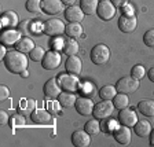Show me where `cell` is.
Here are the masks:
<instances>
[{
  "mask_svg": "<svg viewBox=\"0 0 154 147\" xmlns=\"http://www.w3.org/2000/svg\"><path fill=\"white\" fill-rule=\"evenodd\" d=\"M4 66L7 67V70L11 72L14 74H21L23 70H26L28 67V58L23 52L21 51H10L3 58Z\"/></svg>",
  "mask_w": 154,
  "mask_h": 147,
  "instance_id": "obj_1",
  "label": "cell"
},
{
  "mask_svg": "<svg viewBox=\"0 0 154 147\" xmlns=\"http://www.w3.org/2000/svg\"><path fill=\"white\" fill-rule=\"evenodd\" d=\"M58 83L61 85L62 90L65 91H69V92H74L80 88V81L77 78V76L74 74H70V73H62L58 76Z\"/></svg>",
  "mask_w": 154,
  "mask_h": 147,
  "instance_id": "obj_2",
  "label": "cell"
},
{
  "mask_svg": "<svg viewBox=\"0 0 154 147\" xmlns=\"http://www.w3.org/2000/svg\"><path fill=\"white\" fill-rule=\"evenodd\" d=\"M110 58V50L106 44H96L91 50V61L95 65H105Z\"/></svg>",
  "mask_w": 154,
  "mask_h": 147,
  "instance_id": "obj_3",
  "label": "cell"
},
{
  "mask_svg": "<svg viewBox=\"0 0 154 147\" xmlns=\"http://www.w3.org/2000/svg\"><path fill=\"white\" fill-rule=\"evenodd\" d=\"M138 88H139V80H136L134 77H122V78H120V80L117 81V84H116L117 92L125 93V95L134 93Z\"/></svg>",
  "mask_w": 154,
  "mask_h": 147,
  "instance_id": "obj_4",
  "label": "cell"
},
{
  "mask_svg": "<svg viewBox=\"0 0 154 147\" xmlns=\"http://www.w3.org/2000/svg\"><path fill=\"white\" fill-rule=\"evenodd\" d=\"M113 110H114V105L112 100H102L94 106L92 115L96 120H105L112 115Z\"/></svg>",
  "mask_w": 154,
  "mask_h": 147,
  "instance_id": "obj_5",
  "label": "cell"
},
{
  "mask_svg": "<svg viewBox=\"0 0 154 147\" xmlns=\"http://www.w3.org/2000/svg\"><path fill=\"white\" fill-rule=\"evenodd\" d=\"M43 29H44V33L48 36H61L66 30V25L62 22L61 19L52 18V19L45 21Z\"/></svg>",
  "mask_w": 154,
  "mask_h": 147,
  "instance_id": "obj_6",
  "label": "cell"
},
{
  "mask_svg": "<svg viewBox=\"0 0 154 147\" xmlns=\"http://www.w3.org/2000/svg\"><path fill=\"white\" fill-rule=\"evenodd\" d=\"M96 14H98V17H99L102 21H110V19L116 15V6L110 0L99 2L98 8H96Z\"/></svg>",
  "mask_w": 154,
  "mask_h": 147,
  "instance_id": "obj_7",
  "label": "cell"
},
{
  "mask_svg": "<svg viewBox=\"0 0 154 147\" xmlns=\"http://www.w3.org/2000/svg\"><path fill=\"white\" fill-rule=\"evenodd\" d=\"M61 61H62V57L58 51H48L45 52L44 58H43L42 65L47 70H54V69H57L61 65Z\"/></svg>",
  "mask_w": 154,
  "mask_h": 147,
  "instance_id": "obj_8",
  "label": "cell"
},
{
  "mask_svg": "<svg viewBox=\"0 0 154 147\" xmlns=\"http://www.w3.org/2000/svg\"><path fill=\"white\" fill-rule=\"evenodd\" d=\"M76 110L79 114L81 115H90L92 114L94 112V102L91 98H88V96H80V98H77L76 100Z\"/></svg>",
  "mask_w": 154,
  "mask_h": 147,
  "instance_id": "obj_9",
  "label": "cell"
},
{
  "mask_svg": "<svg viewBox=\"0 0 154 147\" xmlns=\"http://www.w3.org/2000/svg\"><path fill=\"white\" fill-rule=\"evenodd\" d=\"M138 21L135 15H125L122 14L119 19V29L122 33H132L136 29Z\"/></svg>",
  "mask_w": 154,
  "mask_h": 147,
  "instance_id": "obj_10",
  "label": "cell"
},
{
  "mask_svg": "<svg viewBox=\"0 0 154 147\" xmlns=\"http://www.w3.org/2000/svg\"><path fill=\"white\" fill-rule=\"evenodd\" d=\"M113 136H114L116 142L121 146H127V144L131 143V138H132V132L129 129V127H125L121 125L119 128H116L113 132Z\"/></svg>",
  "mask_w": 154,
  "mask_h": 147,
  "instance_id": "obj_11",
  "label": "cell"
},
{
  "mask_svg": "<svg viewBox=\"0 0 154 147\" xmlns=\"http://www.w3.org/2000/svg\"><path fill=\"white\" fill-rule=\"evenodd\" d=\"M119 121H120V124L121 125H125V127H129V128H131V127H134L139 120H138L136 113L134 112V109H128V107H125V109L120 110Z\"/></svg>",
  "mask_w": 154,
  "mask_h": 147,
  "instance_id": "obj_12",
  "label": "cell"
},
{
  "mask_svg": "<svg viewBox=\"0 0 154 147\" xmlns=\"http://www.w3.org/2000/svg\"><path fill=\"white\" fill-rule=\"evenodd\" d=\"M63 6L61 0H42V10L43 13L48 15H57L63 11Z\"/></svg>",
  "mask_w": 154,
  "mask_h": 147,
  "instance_id": "obj_13",
  "label": "cell"
},
{
  "mask_svg": "<svg viewBox=\"0 0 154 147\" xmlns=\"http://www.w3.org/2000/svg\"><path fill=\"white\" fill-rule=\"evenodd\" d=\"M72 143L76 147H88L91 144V135L84 131H76L72 133Z\"/></svg>",
  "mask_w": 154,
  "mask_h": 147,
  "instance_id": "obj_14",
  "label": "cell"
},
{
  "mask_svg": "<svg viewBox=\"0 0 154 147\" xmlns=\"http://www.w3.org/2000/svg\"><path fill=\"white\" fill-rule=\"evenodd\" d=\"M62 93V88L59 85L57 78H50L44 84V95L50 99H55Z\"/></svg>",
  "mask_w": 154,
  "mask_h": 147,
  "instance_id": "obj_15",
  "label": "cell"
},
{
  "mask_svg": "<svg viewBox=\"0 0 154 147\" xmlns=\"http://www.w3.org/2000/svg\"><path fill=\"white\" fill-rule=\"evenodd\" d=\"M19 38H21V33L15 29H3L2 36H0V40H2L3 45H15Z\"/></svg>",
  "mask_w": 154,
  "mask_h": 147,
  "instance_id": "obj_16",
  "label": "cell"
},
{
  "mask_svg": "<svg viewBox=\"0 0 154 147\" xmlns=\"http://www.w3.org/2000/svg\"><path fill=\"white\" fill-rule=\"evenodd\" d=\"M65 67H66L67 73L79 76V74L81 73V69H83V63H81V59L77 57V55H70V57L66 59Z\"/></svg>",
  "mask_w": 154,
  "mask_h": 147,
  "instance_id": "obj_17",
  "label": "cell"
},
{
  "mask_svg": "<svg viewBox=\"0 0 154 147\" xmlns=\"http://www.w3.org/2000/svg\"><path fill=\"white\" fill-rule=\"evenodd\" d=\"M84 15V11L79 6H69L65 10V18L67 22H81Z\"/></svg>",
  "mask_w": 154,
  "mask_h": 147,
  "instance_id": "obj_18",
  "label": "cell"
},
{
  "mask_svg": "<svg viewBox=\"0 0 154 147\" xmlns=\"http://www.w3.org/2000/svg\"><path fill=\"white\" fill-rule=\"evenodd\" d=\"M19 19L14 11H6L2 14V28L3 29H13L18 25Z\"/></svg>",
  "mask_w": 154,
  "mask_h": 147,
  "instance_id": "obj_19",
  "label": "cell"
},
{
  "mask_svg": "<svg viewBox=\"0 0 154 147\" xmlns=\"http://www.w3.org/2000/svg\"><path fill=\"white\" fill-rule=\"evenodd\" d=\"M30 118L36 124H50L51 122V114L45 109H36L35 112H32Z\"/></svg>",
  "mask_w": 154,
  "mask_h": 147,
  "instance_id": "obj_20",
  "label": "cell"
},
{
  "mask_svg": "<svg viewBox=\"0 0 154 147\" xmlns=\"http://www.w3.org/2000/svg\"><path fill=\"white\" fill-rule=\"evenodd\" d=\"M138 110L144 117H154V100L143 99L138 103Z\"/></svg>",
  "mask_w": 154,
  "mask_h": 147,
  "instance_id": "obj_21",
  "label": "cell"
},
{
  "mask_svg": "<svg viewBox=\"0 0 154 147\" xmlns=\"http://www.w3.org/2000/svg\"><path fill=\"white\" fill-rule=\"evenodd\" d=\"M134 132L139 138H146L151 132V125L149 121H138L134 125Z\"/></svg>",
  "mask_w": 154,
  "mask_h": 147,
  "instance_id": "obj_22",
  "label": "cell"
},
{
  "mask_svg": "<svg viewBox=\"0 0 154 147\" xmlns=\"http://www.w3.org/2000/svg\"><path fill=\"white\" fill-rule=\"evenodd\" d=\"M35 47H36L35 43H33L29 37H21L15 44L17 51H21V52H23V54H29Z\"/></svg>",
  "mask_w": 154,
  "mask_h": 147,
  "instance_id": "obj_23",
  "label": "cell"
},
{
  "mask_svg": "<svg viewBox=\"0 0 154 147\" xmlns=\"http://www.w3.org/2000/svg\"><path fill=\"white\" fill-rule=\"evenodd\" d=\"M98 4H99V0H80L81 10L84 11V14H88V15H92L96 13Z\"/></svg>",
  "mask_w": 154,
  "mask_h": 147,
  "instance_id": "obj_24",
  "label": "cell"
},
{
  "mask_svg": "<svg viewBox=\"0 0 154 147\" xmlns=\"http://www.w3.org/2000/svg\"><path fill=\"white\" fill-rule=\"evenodd\" d=\"M76 100H77V98L73 95V92H69V91L62 92L61 95L58 96V102L61 103L63 107H72V106H74L76 105Z\"/></svg>",
  "mask_w": 154,
  "mask_h": 147,
  "instance_id": "obj_25",
  "label": "cell"
},
{
  "mask_svg": "<svg viewBox=\"0 0 154 147\" xmlns=\"http://www.w3.org/2000/svg\"><path fill=\"white\" fill-rule=\"evenodd\" d=\"M65 33L69 37H73V38L80 37L83 35V26L80 25V22H70V23H67Z\"/></svg>",
  "mask_w": 154,
  "mask_h": 147,
  "instance_id": "obj_26",
  "label": "cell"
},
{
  "mask_svg": "<svg viewBox=\"0 0 154 147\" xmlns=\"http://www.w3.org/2000/svg\"><path fill=\"white\" fill-rule=\"evenodd\" d=\"M62 50H63V52L66 55H76L77 52H79V43L74 40L73 37L67 38L66 41L63 43V47H62Z\"/></svg>",
  "mask_w": 154,
  "mask_h": 147,
  "instance_id": "obj_27",
  "label": "cell"
},
{
  "mask_svg": "<svg viewBox=\"0 0 154 147\" xmlns=\"http://www.w3.org/2000/svg\"><path fill=\"white\" fill-rule=\"evenodd\" d=\"M113 105H114V109H119V110H122L125 107H128V103H129V99H128V95L125 93H117L112 99Z\"/></svg>",
  "mask_w": 154,
  "mask_h": 147,
  "instance_id": "obj_28",
  "label": "cell"
},
{
  "mask_svg": "<svg viewBox=\"0 0 154 147\" xmlns=\"http://www.w3.org/2000/svg\"><path fill=\"white\" fill-rule=\"evenodd\" d=\"M117 95V90L114 85H105L99 90V98L103 100H112Z\"/></svg>",
  "mask_w": 154,
  "mask_h": 147,
  "instance_id": "obj_29",
  "label": "cell"
},
{
  "mask_svg": "<svg viewBox=\"0 0 154 147\" xmlns=\"http://www.w3.org/2000/svg\"><path fill=\"white\" fill-rule=\"evenodd\" d=\"M84 129H85L87 132L90 135H98L100 132V124H99V121L94 117L92 120H90V121H87L85 122V125H84Z\"/></svg>",
  "mask_w": 154,
  "mask_h": 147,
  "instance_id": "obj_30",
  "label": "cell"
},
{
  "mask_svg": "<svg viewBox=\"0 0 154 147\" xmlns=\"http://www.w3.org/2000/svg\"><path fill=\"white\" fill-rule=\"evenodd\" d=\"M26 10H28L29 13H33V14L43 11L42 0H28V2H26Z\"/></svg>",
  "mask_w": 154,
  "mask_h": 147,
  "instance_id": "obj_31",
  "label": "cell"
},
{
  "mask_svg": "<svg viewBox=\"0 0 154 147\" xmlns=\"http://www.w3.org/2000/svg\"><path fill=\"white\" fill-rule=\"evenodd\" d=\"M29 55H30V59H32L33 62H42L45 55V51L42 47H35L32 51L29 52Z\"/></svg>",
  "mask_w": 154,
  "mask_h": 147,
  "instance_id": "obj_32",
  "label": "cell"
},
{
  "mask_svg": "<svg viewBox=\"0 0 154 147\" xmlns=\"http://www.w3.org/2000/svg\"><path fill=\"white\" fill-rule=\"evenodd\" d=\"M144 76H146V70H144V67L142 65H135L131 69V77H134L136 80H140Z\"/></svg>",
  "mask_w": 154,
  "mask_h": 147,
  "instance_id": "obj_33",
  "label": "cell"
},
{
  "mask_svg": "<svg viewBox=\"0 0 154 147\" xmlns=\"http://www.w3.org/2000/svg\"><path fill=\"white\" fill-rule=\"evenodd\" d=\"M143 41H144V44L147 45V47L154 48V29H150V30H147V32L144 33Z\"/></svg>",
  "mask_w": 154,
  "mask_h": 147,
  "instance_id": "obj_34",
  "label": "cell"
},
{
  "mask_svg": "<svg viewBox=\"0 0 154 147\" xmlns=\"http://www.w3.org/2000/svg\"><path fill=\"white\" fill-rule=\"evenodd\" d=\"M25 124V118L21 117V115H14L13 118L10 120V125H11V128L15 127V125H23Z\"/></svg>",
  "mask_w": 154,
  "mask_h": 147,
  "instance_id": "obj_35",
  "label": "cell"
},
{
  "mask_svg": "<svg viewBox=\"0 0 154 147\" xmlns=\"http://www.w3.org/2000/svg\"><path fill=\"white\" fill-rule=\"evenodd\" d=\"M8 96H10L8 87L2 85V87H0V99H2V102H3V100H7V99H8Z\"/></svg>",
  "mask_w": 154,
  "mask_h": 147,
  "instance_id": "obj_36",
  "label": "cell"
},
{
  "mask_svg": "<svg viewBox=\"0 0 154 147\" xmlns=\"http://www.w3.org/2000/svg\"><path fill=\"white\" fill-rule=\"evenodd\" d=\"M100 128H102L105 132H107V133H112V129L114 128V121H113V120H109V121H106L105 127L100 125Z\"/></svg>",
  "mask_w": 154,
  "mask_h": 147,
  "instance_id": "obj_37",
  "label": "cell"
},
{
  "mask_svg": "<svg viewBox=\"0 0 154 147\" xmlns=\"http://www.w3.org/2000/svg\"><path fill=\"white\" fill-rule=\"evenodd\" d=\"M59 105H61L59 102H50L48 103V110H51V112H54V113H58Z\"/></svg>",
  "mask_w": 154,
  "mask_h": 147,
  "instance_id": "obj_38",
  "label": "cell"
},
{
  "mask_svg": "<svg viewBox=\"0 0 154 147\" xmlns=\"http://www.w3.org/2000/svg\"><path fill=\"white\" fill-rule=\"evenodd\" d=\"M8 121H10L8 114H7V113L3 110V112L0 113V122H2V125H4V124H7Z\"/></svg>",
  "mask_w": 154,
  "mask_h": 147,
  "instance_id": "obj_39",
  "label": "cell"
},
{
  "mask_svg": "<svg viewBox=\"0 0 154 147\" xmlns=\"http://www.w3.org/2000/svg\"><path fill=\"white\" fill-rule=\"evenodd\" d=\"M112 3L116 7H124L125 4H128V0H112Z\"/></svg>",
  "mask_w": 154,
  "mask_h": 147,
  "instance_id": "obj_40",
  "label": "cell"
},
{
  "mask_svg": "<svg viewBox=\"0 0 154 147\" xmlns=\"http://www.w3.org/2000/svg\"><path fill=\"white\" fill-rule=\"evenodd\" d=\"M84 88H85V90L83 91L84 93H90V95H91V93L94 92V88H92V85H91V84H88V83H85V84H84Z\"/></svg>",
  "mask_w": 154,
  "mask_h": 147,
  "instance_id": "obj_41",
  "label": "cell"
},
{
  "mask_svg": "<svg viewBox=\"0 0 154 147\" xmlns=\"http://www.w3.org/2000/svg\"><path fill=\"white\" fill-rule=\"evenodd\" d=\"M61 2L65 4V6L69 7V6H74V3H76L77 0H61Z\"/></svg>",
  "mask_w": 154,
  "mask_h": 147,
  "instance_id": "obj_42",
  "label": "cell"
},
{
  "mask_svg": "<svg viewBox=\"0 0 154 147\" xmlns=\"http://www.w3.org/2000/svg\"><path fill=\"white\" fill-rule=\"evenodd\" d=\"M147 77L150 78V81H153L154 83V67H151L150 70L147 72Z\"/></svg>",
  "mask_w": 154,
  "mask_h": 147,
  "instance_id": "obj_43",
  "label": "cell"
},
{
  "mask_svg": "<svg viewBox=\"0 0 154 147\" xmlns=\"http://www.w3.org/2000/svg\"><path fill=\"white\" fill-rule=\"evenodd\" d=\"M4 47H6V45H2V47H0V57H2V58H4L7 55L6 48H4Z\"/></svg>",
  "mask_w": 154,
  "mask_h": 147,
  "instance_id": "obj_44",
  "label": "cell"
},
{
  "mask_svg": "<svg viewBox=\"0 0 154 147\" xmlns=\"http://www.w3.org/2000/svg\"><path fill=\"white\" fill-rule=\"evenodd\" d=\"M149 136H150V144L151 146H154V129H151V132H150Z\"/></svg>",
  "mask_w": 154,
  "mask_h": 147,
  "instance_id": "obj_45",
  "label": "cell"
},
{
  "mask_svg": "<svg viewBox=\"0 0 154 147\" xmlns=\"http://www.w3.org/2000/svg\"><path fill=\"white\" fill-rule=\"evenodd\" d=\"M28 74H29L28 72H26V70H23L22 73H21V76H22V77H26V76H28Z\"/></svg>",
  "mask_w": 154,
  "mask_h": 147,
  "instance_id": "obj_46",
  "label": "cell"
},
{
  "mask_svg": "<svg viewBox=\"0 0 154 147\" xmlns=\"http://www.w3.org/2000/svg\"><path fill=\"white\" fill-rule=\"evenodd\" d=\"M99 2H105V0H99Z\"/></svg>",
  "mask_w": 154,
  "mask_h": 147,
  "instance_id": "obj_47",
  "label": "cell"
}]
</instances>
